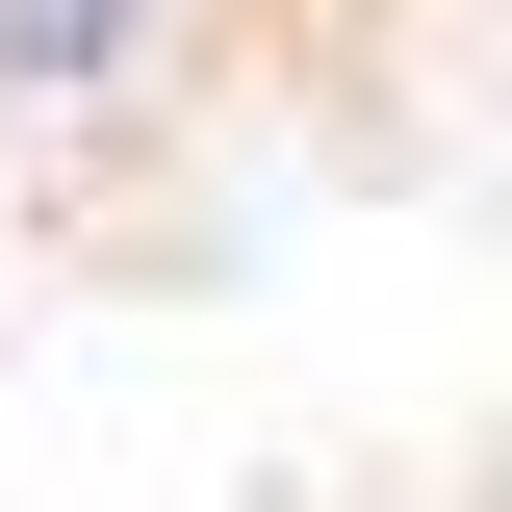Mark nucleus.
<instances>
[{
    "instance_id": "nucleus-1",
    "label": "nucleus",
    "mask_w": 512,
    "mask_h": 512,
    "mask_svg": "<svg viewBox=\"0 0 512 512\" xmlns=\"http://www.w3.org/2000/svg\"><path fill=\"white\" fill-rule=\"evenodd\" d=\"M205 77V0H0V128L77 154V128H154Z\"/></svg>"
}]
</instances>
